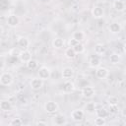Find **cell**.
<instances>
[{"label":"cell","mask_w":126,"mask_h":126,"mask_svg":"<svg viewBox=\"0 0 126 126\" xmlns=\"http://www.w3.org/2000/svg\"><path fill=\"white\" fill-rule=\"evenodd\" d=\"M123 49H124V52L126 53V43L124 44V46H123Z\"/></svg>","instance_id":"cell-35"},{"label":"cell","mask_w":126,"mask_h":126,"mask_svg":"<svg viewBox=\"0 0 126 126\" xmlns=\"http://www.w3.org/2000/svg\"><path fill=\"white\" fill-rule=\"evenodd\" d=\"M26 64H27V68L30 69V70H34V69H36L37 66H38L37 61H35V60H33V59H31V60H30L29 62H27Z\"/></svg>","instance_id":"cell-26"},{"label":"cell","mask_w":126,"mask_h":126,"mask_svg":"<svg viewBox=\"0 0 126 126\" xmlns=\"http://www.w3.org/2000/svg\"><path fill=\"white\" fill-rule=\"evenodd\" d=\"M100 63H101V61H100V59L97 56H93L90 59V61H89V65L92 68H97V67H99L100 66Z\"/></svg>","instance_id":"cell-17"},{"label":"cell","mask_w":126,"mask_h":126,"mask_svg":"<svg viewBox=\"0 0 126 126\" xmlns=\"http://www.w3.org/2000/svg\"><path fill=\"white\" fill-rule=\"evenodd\" d=\"M6 22H7V25H8L9 27L15 28V27H17V26L20 24V19H19V17H18L17 15L11 14V15H9V16L7 17Z\"/></svg>","instance_id":"cell-3"},{"label":"cell","mask_w":126,"mask_h":126,"mask_svg":"<svg viewBox=\"0 0 126 126\" xmlns=\"http://www.w3.org/2000/svg\"><path fill=\"white\" fill-rule=\"evenodd\" d=\"M92 16L94 18V19H100L104 16V11L101 7L99 6H94L93 9H92Z\"/></svg>","instance_id":"cell-8"},{"label":"cell","mask_w":126,"mask_h":126,"mask_svg":"<svg viewBox=\"0 0 126 126\" xmlns=\"http://www.w3.org/2000/svg\"><path fill=\"white\" fill-rule=\"evenodd\" d=\"M72 37L81 42V41H83V40L85 39V33H84V32H82V31H76V32H73Z\"/></svg>","instance_id":"cell-22"},{"label":"cell","mask_w":126,"mask_h":126,"mask_svg":"<svg viewBox=\"0 0 126 126\" xmlns=\"http://www.w3.org/2000/svg\"><path fill=\"white\" fill-rule=\"evenodd\" d=\"M35 125H42V126H46L47 125V123L45 122V121H42V120H38V121H36L35 122Z\"/></svg>","instance_id":"cell-33"},{"label":"cell","mask_w":126,"mask_h":126,"mask_svg":"<svg viewBox=\"0 0 126 126\" xmlns=\"http://www.w3.org/2000/svg\"><path fill=\"white\" fill-rule=\"evenodd\" d=\"M79 42H80V41H78L77 39H75V38H73V37H72V38H70V39H69L68 44H69V47H72V48H73V47H75Z\"/></svg>","instance_id":"cell-32"},{"label":"cell","mask_w":126,"mask_h":126,"mask_svg":"<svg viewBox=\"0 0 126 126\" xmlns=\"http://www.w3.org/2000/svg\"><path fill=\"white\" fill-rule=\"evenodd\" d=\"M77 55V52L74 50V48L72 47H68L66 50H65V56L68 58V59H74Z\"/></svg>","instance_id":"cell-23"},{"label":"cell","mask_w":126,"mask_h":126,"mask_svg":"<svg viewBox=\"0 0 126 126\" xmlns=\"http://www.w3.org/2000/svg\"><path fill=\"white\" fill-rule=\"evenodd\" d=\"M94 53L95 54H97V55H102V54H104L105 53V51H106V49H105V46L103 45V44H101V43H96L95 45H94Z\"/></svg>","instance_id":"cell-19"},{"label":"cell","mask_w":126,"mask_h":126,"mask_svg":"<svg viewBox=\"0 0 126 126\" xmlns=\"http://www.w3.org/2000/svg\"><path fill=\"white\" fill-rule=\"evenodd\" d=\"M19 58H20V60H21L22 62L27 63V62H29V61L32 59V53H31L29 50H27V49L22 50V51L19 53Z\"/></svg>","instance_id":"cell-9"},{"label":"cell","mask_w":126,"mask_h":126,"mask_svg":"<svg viewBox=\"0 0 126 126\" xmlns=\"http://www.w3.org/2000/svg\"><path fill=\"white\" fill-rule=\"evenodd\" d=\"M108 29H109L110 32H112V33H119V32H121V29H122V28H121V25H120L119 23L113 22V23H111V24L109 25Z\"/></svg>","instance_id":"cell-16"},{"label":"cell","mask_w":126,"mask_h":126,"mask_svg":"<svg viewBox=\"0 0 126 126\" xmlns=\"http://www.w3.org/2000/svg\"><path fill=\"white\" fill-rule=\"evenodd\" d=\"M124 73H125V75H126V68H125V71H124Z\"/></svg>","instance_id":"cell-36"},{"label":"cell","mask_w":126,"mask_h":126,"mask_svg":"<svg viewBox=\"0 0 126 126\" xmlns=\"http://www.w3.org/2000/svg\"><path fill=\"white\" fill-rule=\"evenodd\" d=\"M9 125H10V126H21V125H23V121H22L21 118L16 117V118H13V119L10 121Z\"/></svg>","instance_id":"cell-27"},{"label":"cell","mask_w":126,"mask_h":126,"mask_svg":"<svg viewBox=\"0 0 126 126\" xmlns=\"http://www.w3.org/2000/svg\"><path fill=\"white\" fill-rule=\"evenodd\" d=\"M94 125L95 126H104L106 124V121H105V118H102V117H97L94 119Z\"/></svg>","instance_id":"cell-29"},{"label":"cell","mask_w":126,"mask_h":126,"mask_svg":"<svg viewBox=\"0 0 126 126\" xmlns=\"http://www.w3.org/2000/svg\"><path fill=\"white\" fill-rule=\"evenodd\" d=\"M121 115L123 117H126V106H124L122 109H121Z\"/></svg>","instance_id":"cell-34"},{"label":"cell","mask_w":126,"mask_h":126,"mask_svg":"<svg viewBox=\"0 0 126 126\" xmlns=\"http://www.w3.org/2000/svg\"><path fill=\"white\" fill-rule=\"evenodd\" d=\"M119 108H118V104H112V105H109V112L112 113V114H116L118 112Z\"/></svg>","instance_id":"cell-31"},{"label":"cell","mask_w":126,"mask_h":126,"mask_svg":"<svg viewBox=\"0 0 126 126\" xmlns=\"http://www.w3.org/2000/svg\"><path fill=\"white\" fill-rule=\"evenodd\" d=\"M14 81V78L11 73L9 72H3L0 76V84L2 86H10Z\"/></svg>","instance_id":"cell-1"},{"label":"cell","mask_w":126,"mask_h":126,"mask_svg":"<svg viewBox=\"0 0 126 126\" xmlns=\"http://www.w3.org/2000/svg\"><path fill=\"white\" fill-rule=\"evenodd\" d=\"M118 102H119V99H118V97L115 96V95H110V96L107 97V103H108L109 105L118 104Z\"/></svg>","instance_id":"cell-28"},{"label":"cell","mask_w":126,"mask_h":126,"mask_svg":"<svg viewBox=\"0 0 126 126\" xmlns=\"http://www.w3.org/2000/svg\"><path fill=\"white\" fill-rule=\"evenodd\" d=\"M95 103L91 101V102H88L86 105H85V111L89 114H93V113H95Z\"/></svg>","instance_id":"cell-18"},{"label":"cell","mask_w":126,"mask_h":126,"mask_svg":"<svg viewBox=\"0 0 126 126\" xmlns=\"http://www.w3.org/2000/svg\"><path fill=\"white\" fill-rule=\"evenodd\" d=\"M37 74H38V77H39L40 79H42L43 81L50 78V70H49V68H47V67H45V66L40 67V68L38 69Z\"/></svg>","instance_id":"cell-7"},{"label":"cell","mask_w":126,"mask_h":126,"mask_svg":"<svg viewBox=\"0 0 126 126\" xmlns=\"http://www.w3.org/2000/svg\"><path fill=\"white\" fill-rule=\"evenodd\" d=\"M52 46L56 49H60L64 46V39L60 38V37H56L55 39H53L52 41Z\"/></svg>","instance_id":"cell-21"},{"label":"cell","mask_w":126,"mask_h":126,"mask_svg":"<svg viewBox=\"0 0 126 126\" xmlns=\"http://www.w3.org/2000/svg\"><path fill=\"white\" fill-rule=\"evenodd\" d=\"M84 116H85V112L82 109H75L71 112V118L76 122L82 121L84 119Z\"/></svg>","instance_id":"cell-6"},{"label":"cell","mask_w":126,"mask_h":126,"mask_svg":"<svg viewBox=\"0 0 126 126\" xmlns=\"http://www.w3.org/2000/svg\"><path fill=\"white\" fill-rule=\"evenodd\" d=\"M113 8H114L116 11L121 12V11H123V10L125 9V4H124V2L121 1V0H115V1L113 2Z\"/></svg>","instance_id":"cell-20"},{"label":"cell","mask_w":126,"mask_h":126,"mask_svg":"<svg viewBox=\"0 0 126 126\" xmlns=\"http://www.w3.org/2000/svg\"><path fill=\"white\" fill-rule=\"evenodd\" d=\"M120 61V55L117 54V53H112L110 56H109V62L113 65L115 64H118Z\"/></svg>","instance_id":"cell-25"},{"label":"cell","mask_w":126,"mask_h":126,"mask_svg":"<svg viewBox=\"0 0 126 126\" xmlns=\"http://www.w3.org/2000/svg\"><path fill=\"white\" fill-rule=\"evenodd\" d=\"M17 43H18V46H19L21 49H23V50L27 49V48L29 47V45H30L29 39H28L27 37H25V36H20V37L18 38Z\"/></svg>","instance_id":"cell-13"},{"label":"cell","mask_w":126,"mask_h":126,"mask_svg":"<svg viewBox=\"0 0 126 126\" xmlns=\"http://www.w3.org/2000/svg\"><path fill=\"white\" fill-rule=\"evenodd\" d=\"M95 115L97 117H102V118H106L107 115H108V111L105 109V108H98L95 110Z\"/></svg>","instance_id":"cell-24"},{"label":"cell","mask_w":126,"mask_h":126,"mask_svg":"<svg viewBox=\"0 0 126 126\" xmlns=\"http://www.w3.org/2000/svg\"><path fill=\"white\" fill-rule=\"evenodd\" d=\"M61 76L65 80H70L74 76V70L71 67H65L61 72Z\"/></svg>","instance_id":"cell-10"},{"label":"cell","mask_w":126,"mask_h":126,"mask_svg":"<svg viewBox=\"0 0 126 126\" xmlns=\"http://www.w3.org/2000/svg\"><path fill=\"white\" fill-rule=\"evenodd\" d=\"M30 86H31V88H32V90L38 91V90H40V89L42 88V86H43V80L40 79L39 77H38V78H33V79H32V81L30 82Z\"/></svg>","instance_id":"cell-4"},{"label":"cell","mask_w":126,"mask_h":126,"mask_svg":"<svg viewBox=\"0 0 126 126\" xmlns=\"http://www.w3.org/2000/svg\"><path fill=\"white\" fill-rule=\"evenodd\" d=\"M83 1H87V0H83Z\"/></svg>","instance_id":"cell-37"},{"label":"cell","mask_w":126,"mask_h":126,"mask_svg":"<svg viewBox=\"0 0 126 126\" xmlns=\"http://www.w3.org/2000/svg\"><path fill=\"white\" fill-rule=\"evenodd\" d=\"M74 48V50L77 52V54L78 53H83L84 52V50H85V47H84V45H83V43H81V42H79L75 47H73Z\"/></svg>","instance_id":"cell-30"},{"label":"cell","mask_w":126,"mask_h":126,"mask_svg":"<svg viewBox=\"0 0 126 126\" xmlns=\"http://www.w3.org/2000/svg\"><path fill=\"white\" fill-rule=\"evenodd\" d=\"M74 89H75V86H74V84L71 81L66 80L64 82V84H63V92L64 93H66V94L72 93L74 91Z\"/></svg>","instance_id":"cell-15"},{"label":"cell","mask_w":126,"mask_h":126,"mask_svg":"<svg viewBox=\"0 0 126 126\" xmlns=\"http://www.w3.org/2000/svg\"><path fill=\"white\" fill-rule=\"evenodd\" d=\"M44 110L47 113H55L58 110V104L57 102L53 100H48L44 103Z\"/></svg>","instance_id":"cell-2"},{"label":"cell","mask_w":126,"mask_h":126,"mask_svg":"<svg viewBox=\"0 0 126 126\" xmlns=\"http://www.w3.org/2000/svg\"><path fill=\"white\" fill-rule=\"evenodd\" d=\"M0 109L4 112H8L12 110V104L9 100L7 99H3L0 101Z\"/></svg>","instance_id":"cell-14"},{"label":"cell","mask_w":126,"mask_h":126,"mask_svg":"<svg viewBox=\"0 0 126 126\" xmlns=\"http://www.w3.org/2000/svg\"><path fill=\"white\" fill-rule=\"evenodd\" d=\"M53 123L57 126H62L67 124V119L65 117V115L63 114H57L54 118H53Z\"/></svg>","instance_id":"cell-12"},{"label":"cell","mask_w":126,"mask_h":126,"mask_svg":"<svg viewBox=\"0 0 126 126\" xmlns=\"http://www.w3.org/2000/svg\"><path fill=\"white\" fill-rule=\"evenodd\" d=\"M107 75H108V70H107L106 68L100 67V66L96 68V70H95V76H96L98 79H100V80L105 79V78L107 77Z\"/></svg>","instance_id":"cell-11"},{"label":"cell","mask_w":126,"mask_h":126,"mask_svg":"<svg viewBox=\"0 0 126 126\" xmlns=\"http://www.w3.org/2000/svg\"><path fill=\"white\" fill-rule=\"evenodd\" d=\"M82 94L84 97H87V98H92L93 96H94L95 94V90L91 87V86H86L83 88L82 90Z\"/></svg>","instance_id":"cell-5"}]
</instances>
